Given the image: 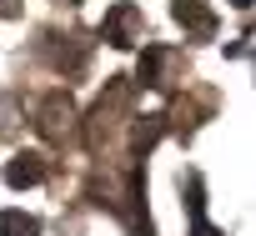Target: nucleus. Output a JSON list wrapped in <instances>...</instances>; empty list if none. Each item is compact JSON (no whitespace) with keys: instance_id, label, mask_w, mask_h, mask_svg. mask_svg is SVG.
I'll list each match as a JSON object with an SVG mask.
<instances>
[{"instance_id":"obj_1","label":"nucleus","mask_w":256,"mask_h":236,"mask_svg":"<svg viewBox=\"0 0 256 236\" xmlns=\"http://www.w3.org/2000/svg\"><path fill=\"white\" fill-rule=\"evenodd\" d=\"M136 30H141V10L126 0V6H116V10L106 16L100 40H110V46H136Z\"/></svg>"},{"instance_id":"obj_2","label":"nucleus","mask_w":256,"mask_h":236,"mask_svg":"<svg viewBox=\"0 0 256 236\" xmlns=\"http://www.w3.org/2000/svg\"><path fill=\"white\" fill-rule=\"evenodd\" d=\"M171 10H176V20L186 26L191 40H211V36H216V16L206 10V0H176Z\"/></svg>"},{"instance_id":"obj_3","label":"nucleus","mask_w":256,"mask_h":236,"mask_svg":"<svg viewBox=\"0 0 256 236\" xmlns=\"http://www.w3.org/2000/svg\"><path fill=\"white\" fill-rule=\"evenodd\" d=\"M6 181H10L16 191H26V186H40V181H46V156H40V151H20V156L6 166Z\"/></svg>"},{"instance_id":"obj_4","label":"nucleus","mask_w":256,"mask_h":236,"mask_svg":"<svg viewBox=\"0 0 256 236\" xmlns=\"http://www.w3.org/2000/svg\"><path fill=\"white\" fill-rule=\"evenodd\" d=\"M66 126H70V100H66V96H50V100L40 106V131H46V136H60Z\"/></svg>"},{"instance_id":"obj_5","label":"nucleus","mask_w":256,"mask_h":236,"mask_svg":"<svg viewBox=\"0 0 256 236\" xmlns=\"http://www.w3.org/2000/svg\"><path fill=\"white\" fill-rule=\"evenodd\" d=\"M0 236H40V221L26 211H0Z\"/></svg>"},{"instance_id":"obj_6","label":"nucleus","mask_w":256,"mask_h":236,"mask_svg":"<svg viewBox=\"0 0 256 236\" xmlns=\"http://www.w3.org/2000/svg\"><path fill=\"white\" fill-rule=\"evenodd\" d=\"M171 60V50H161V46H151L146 50V60H141V86H161V66Z\"/></svg>"},{"instance_id":"obj_7","label":"nucleus","mask_w":256,"mask_h":236,"mask_svg":"<svg viewBox=\"0 0 256 236\" xmlns=\"http://www.w3.org/2000/svg\"><path fill=\"white\" fill-rule=\"evenodd\" d=\"M191 236H226V231H216L206 216H196V226H191Z\"/></svg>"},{"instance_id":"obj_8","label":"nucleus","mask_w":256,"mask_h":236,"mask_svg":"<svg viewBox=\"0 0 256 236\" xmlns=\"http://www.w3.org/2000/svg\"><path fill=\"white\" fill-rule=\"evenodd\" d=\"M20 10V0H0V16H16Z\"/></svg>"},{"instance_id":"obj_9","label":"nucleus","mask_w":256,"mask_h":236,"mask_svg":"<svg viewBox=\"0 0 256 236\" xmlns=\"http://www.w3.org/2000/svg\"><path fill=\"white\" fill-rule=\"evenodd\" d=\"M226 6H236V10H246V6H251V0H226Z\"/></svg>"}]
</instances>
